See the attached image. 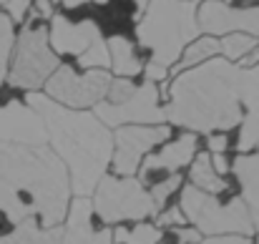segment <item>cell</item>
Masks as SVG:
<instances>
[{
    "label": "cell",
    "mask_w": 259,
    "mask_h": 244,
    "mask_svg": "<svg viewBox=\"0 0 259 244\" xmlns=\"http://www.w3.org/2000/svg\"><path fill=\"white\" fill-rule=\"evenodd\" d=\"M68 204V171L48 144H0V214L10 224L35 219L40 227H58Z\"/></svg>",
    "instance_id": "1"
},
{
    "label": "cell",
    "mask_w": 259,
    "mask_h": 244,
    "mask_svg": "<svg viewBox=\"0 0 259 244\" xmlns=\"http://www.w3.org/2000/svg\"><path fill=\"white\" fill-rule=\"evenodd\" d=\"M25 103L43 118L51 151L68 171L71 194L91 196L98 181L106 176V169L113 156L111 129L103 126L96 113L66 108L38 91L28 93Z\"/></svg>",
    "instance_id": "2"
},
{
    "label": "cell",
    "mask_w": 259,
    "mask_h": 244,
    "mask_svg": "<svg viewBox=\"0 0 259 244\" xmlns=\"http://www.w3.org/2000/svg\"><path fill=\"white\" fill-rule=\"evenodd\" d=\"M164 113L174 126L194 134L234 129L242 124L239 66L227 58H209L201 66L181 71L169 88Z\"/></svg>",
    "instance_id": "3"
},
{
    "label": "cell",
    "mask_w": 259,
    "mask_h": 244,
    "mask_svg": "<svg viewBox=\"0 0 259 244\" xmlns=\"http://www.w3.org/2000/svg\"><path fill=\"white\" fill-rule=\"evenodd\" d=\"M196 5L191 0H149L139 15L136 38L144 48L151 51V61L169 68L184 48L196 40Z\"/></svg>",
    "instance_id": "4"
},
{
    "label": "cell",
    "mask_w": 259,
    "mask_h": 244,
    "mask_svg": "<svg viewBox=\"0 0 259 244\" xmlns=\"http://www.w3.org/2000/svg\"><path fill=\"white\" fill-rule=\"evenodd\" d=\"M181 214L189 224L196 227L199 234L222 237V234H242L249 237L254 232L249 212L242 199H232L229 204H222L214 194H206L196 186H184L181 191Z\"/></svg>",
    "instance_id": "5"
},
{
    "label": "cell",
    "mask_w": 259,
    "mask_h": 244,
    "mask_svg": "<svg viewBox=\"0 0 259 244\" xmlns=\"http://www.w3.org/2000/svg\"><path fill=\"white\" fill-rule=\"evenodd\" d=\"M91 207L103 224H118L126 219L141 222L159 214L141 179L136 176H113L106 174L91 194Z\"/></svg>",
    "instance_id": "6"
},
{
    "label": "cell",
    "mask_w": 259,
    "mask_h": 244,
    "mask_svg": "<svg viewBox=\"0 0 259 244\" xmlns=\"http://www.w3.org/2000/svg\"><path fill=\"white\" fill-rule=\"evenodd\" d=\"M58 58L48 46V30L43 25H28L13 43V63L8 66V81L20 91H38L58 68Z\"/></svg>",
    "instance_id": "7"
},
{
    "label": "cell",
    "mask_w": 259,
    "mask_h": 244,
    "mask_svg": "<svg viewBox=\"0 0 259 244\" xmlns=\"http://www.w3.org/2000/svg\"><path fill=\"white\" fill-rule=\"evenodd\" d=\"M111 76L108 71H86L76 73L71 66H58L46 81V96L66 108H91L101 103L108 93Z\"/></svg>",
    "instance_id": "8"
},
{
    "label": "cell",
    "mask_w": 259,
    "mask_h": 244,
    "mask_svg": "<svg viewBox=\"0 0 259 244\" xmlns=\"http://www.w3.org/2000/svg\"><path fill=\"white\" fill-rule=\"evenodd\" d=\"M93 108H96V118L108 129H118V126H128V124H134V126H161L166 121V113L159 106V88L151 81L136 86L134 93L121 103L101 101Z\"/></svg>",
    "instance_id": "9"
},
{
    "label": "cell",
    "mask_w": 259,
    "mask_h": 244,
    "mask_svg": "<svg viewBox=\"0 0 259 244\" xmlns=\"http://www.w3.org/2000/svg\"><path fill=\"white\" fill-rule=\"evenodd\" d=\"M169 126H118L113 131V171L116 176H136L144 156L169 139Z\"/></svg>",
    "instance_id": "10"
},
{
    "label": "cell",
    "mask_w": 259,
    "mask_h": 244,
    "mask_svg": "<svg viewBox=\"0 0 259 244\" xmlns=\"http://www.w3.org/2000/svg\"><path fill=\"white\" fill-rule=\"evenodd\" d=\"M196 25L209 35L247 33L259 38V8H229L222 0H206L196 10Z\"/></svg>",
    "instance_id": "11"
},
{
    "label": "cell",
    "mask_w": 259,
    "mask_h": 244,
    "mask_svg": "<svg viewBox=\"0 0 259 244\" xmlns=\"http://www.w3.org/2000/svg\"><path fill=\"white\" fill-rule=\"evenodd\" d=\"M0 144H23V146H46L48 134L43 118L20 101H8L0 106Z\"/></svg>",
    "instance_id": "12"
},
{
    "label": "cell",
    "mask_w": 259,
    "mask_h": 244,
    "mask_svg": "<svg viewBox=\"0 0 259 244\" xmlns=\"http://www.w3.org/2000/svg\"><path fill=\"white\" fill-rule=\"evenodd\" d=\"M239 103L247 108V113H242L237 149L249 154L259 149V63L252 68H239Z\"/></svg>",
    "instance_id": "13"
},
{
    "label": "cell",
    "mask_w": 259,
    "mask_h": 244,
    "mask_svg": "<svg viewBox=\"0 0 259 244\" xmlns=\"http://www.w3.org/2000/svg\"><path fill=\"white\" fill-rule=\"evenodd\" d=\"M101 38V30L93 20L71 23L66 15H51V30H48V46H53L61 56H81Z\"/></svg>",
    "instance_id": "14"
},
{
    "label": "cell",
    "mask_w": 259,
    "mask_h": 244,
    "mask_svg": "<svg viewBox=\"0 0 259 244\" xmlns=\"http://www.w3.org/2000/svg\"><path fill=\"white\" fill-rule=\"evenodd\" d=\"M91 199L88 196H76L73 204H68L66 212V229L61 244H113V232L111 229H93L91 227Z\"/></svg>",
    "instance_id": "15"
},
{
    "label": "cell",
    "mask_w": 259,
    "mask_h": 244,
    "mask_svg": "<svg viewBox=\"0 0 259 244\" xmlns=\"http://www.w3.org/2000/svg\"><path fill=\"white\" fill-rule=\"evenodd\" d=\"M196 156V136L194 134H184L179 136L176 141L166 144L159 154H151V156H144V161L139 166V179H151L154 174L159 171H166V174H176L181 166L191 161Z\"/></svg>",
    "instance_id": "16"
},
{
    "label": "cell",
    "mask_w": 259,
    "mask_h": 244,
    "mask_svg": "<svg viewBox=\"0 0 259 244\" xmlns=\"http://www.w3.org/2000/svg\"><path fill=\"white\" fill-rule=\"evenodd\" d=\"M234 174L242 186V201L249 212L252 227L259 232V151L242 154L234 161Z\"/></svg>",
    "instance_id": "17"
},
{
    "label": "cell",
    "mask_w": 259,
    "mask_h": 244,
    "mask_svg": "<svg viewBox=\"0 0 259 244\" xmlns=\"http://www.w3.org/2000/svg\"><path fill=\"white\" fill-rule=\"evenodd\" d=\"M61 227H40L35 219L18 222L13 232L0 234V244H61Z\"/></svg>",
    "instance_id": "18"
},
{
    "label": "cell",
    "mask_w": 259,
    "mask_h": 244,
    "mask_svg": "<svg viewBox=\"0 0 259 244\" xmlns=\"http://www.w3.org/2000/svg\"><path fill=\"white\" fill-rule=\"evenodd\" d=\"M106 48H108V58H111L113 73H118L121 78H134V76H139L144 71V66H141V61H139V56H136V51H134L128 38L111 35Z\"/></svg>",
    "instance_id": "19"
},
{
    "label": "cell",
    "mask_w": 259,
    "mask_h": 244,
    "mask_svg": "<svg viewBox=\"0 0 259 244\" xmlns=\"http://www.w3.org/2000/svg\"><path fill=\"white\" fill-rule=\"evenodd\" d=\"M189 179H191V186H196L206 194H214V196L227 189V181L211 169L209 154H196V159L191 164V171H189Z\"/></svg>",
    "instance_id": "20"
},
{
    "label": "cell",
    "mask_w": 259,
    "mask_h": 244,
    "mask_svg": "<svg viewBox=\"0 0 259 244\" xmlns=\"http://www.w3.org/2000/svg\"><path fill=\"white\" fill-rule=\"evenodd\" d=\"M219 53V40L214 38V35H206V38H196V40H191L186 48H184V53H181V58L176 61V71L181 73V71H186V68H194V66H201L204 61H209V58H214Z\"/></svg>",
    "instance_id": "21"
},
{
    "label": "cell",
    "mask_w": 259,
    "mask_h": 244,
    "mask_svg": "<svg viewBox=\"0 0 259 244\" xmlns=\"http://www.w3.org/2000/svg\"><path fill=\"white\" fill-rule=\"evenodd\" d=\"M161 237H164L161 227L146 224V222H139L134 229H116L113 232V242L118 244H159Z\"/></svg>",
    "instance_id": "22"
},
{
    "label": "cell",
    "mask_w": 259,
    "mask_h": 244,
    "mask_svg": "<svg viewBox=\"0 0 259 244\" xmlns=\"http://www.w3.org/2000/svg\"><path fill=\"white\" fill-rule=\"evenodd\" d=\"M259 46V38L247 33H229L224 40H219V53H224L227 61H242L247 53H252Z\"/></svg>",
    "instance_id": "23"
},
{
    "label": "cell",
    "mask_w": 259,
    "mask_h": 244,
    "mask_svg": "<svg viewBox=\"0 0 259 244\" xmlns=\"http://www.w3.org/2000/svg\"><path fill=\"white\" fill-rule=\"evenodd\" d=\"M13 20L0 13V86L8 78V66H10V53H13Z\"/></svg>",
    "instance_id": "24"
},
{
    "label": "cell",
    "mask_w": 259,
    "mask_h": 244,
    "mask_svg": "<svg viewBox=\"0 0 259 244\" xmlns=\"http://www.w3.org/2000/svg\"><path fill=\"white\" fill-rule=\"evenodd\" d=\"M78 63L86 68V71H103L111 66V58H108V48H106V40L98 38L91 48H86L81 56H78Z\"/></svg>",
    "instance_id": "25"
},
{
    "label": "cell",
    "mask_w": 259,
    "mask_h": 244,
    "mask_svg": "<svg viewBox=\"0 0 259 244\" xmlns=\"http://www.w3.org/2000/svg\"><path fill=\"white\" fill-rule=\"evenodd\" d=\"M179 186H181V176H179V174H169L166 179L154 181V186H151V191H149V196H151L154 207H156V209H161V207L166 204V199L171 196Z\"/></svg>",
    "instance_id": "26"
},
{
    "label": "cell",
    "mask_w": 259,
    "mask_h": 244,
    "mask_svg": "<svg viewBox=\"0 0 259 244\" xmlns=\"http://www.w3.org/2000/svg\"><path fill=\"white\" fill-rule=\"evenodd\" d=\"M134 88H136V86L128 81V78H111L106 101H108V103H121V101H126V98L134 93Z\"/></svg>",
    "instance_id": "27"
},
{
    "label": "cell",
    "mask_w": 259,
    "mask_h": 244,
    "mask_svg": "<svg viewBox=\"0 0 259 244\" xmlns=\"http://www.w3.org/2000/svg\"><path fill=\"white\" fill-rule=\"evenodd\" d=\"M0 5L5 8V15L13 20V23H20L30 8V0H0Z\"/></svg>",
    "instance_id": "28"
},
{
    "label": "cell",
    "mask_w": 259,
    "mask_h": 244,
    "mask_svg": "<svg viewBox=\"0 0 259 244\" xmlns=\"http://www.w3.org/2000/svg\"><path fill=\"white\" fill-rule=\"evenodd\" d=\"M184 224H186V217L181 214L179 207L161 212V214H159V222H156V227H184Z\"/></svg>",
    "instance_id": "29"
},
{
    "label": "cell",
    "mask_w": 259,
    "mask_h": 244,
    "mask_svg": "<svg viewBox=\"0 0 259 244\" xmlns=\"http://www.w3.org/2000/svg\"><path fill=\"white\" fill-rule=\"evenodd\" d=\"M194 244H252L249 237L242 234H222V237H209V239H199Z\"/></svg>",
    "instance_id": "30"
},
{
    "label": "cell",
    "mask_w": 259,
    "mask_h": 244,
    "mask_svg": "<svg viewBox=\"0 0 259 244\" xmlns=\"http://www.w3.org/2000/svg\"><path fill=\"white\" fill-rule=\"evenodd\" d=\"M144 73H146V81L156 83V81H164V78H166L169 68H164V66H159V63L149 61V63H146V68H144Z\"/></svg>",
    "instance_id": "31"
},
{
    "label": "cell",
    "mask_w": 259,
    "mask_h": 244,
    "mask_svg": "<svg viewBox=\"0 0 259 244\" xmlns=\"http://www.w3.org/2000/svg\"><path fill=\"white\" fill-rule=\"evenodd\" d=\"M227 146H229L227 136H222V134H211V136H209V151H214V154H224Z\"/></svg>",
    "instance_id": "32"
},
{
    "label": "cell",
    "mask_w": 259,
    "mask_h": 244,
    "mask_svg": "<svg viewBox=\"0 0 259 244\" xmlns=\"http://www.w3.org/2000/svg\"><path fill=\"white\" fill-rule=\"evenodd\" d=\"M211 159V169L219 174V176H224L227 171H229V164H227V156L224 154H214V156H209Z\"/></svg>",
    "instance_id": "33"
},
{
    "label": "cell",
    "mask_w": 259,
    "mask_h": 244,
    "mask_svg": "<svg viewBox=\"0 0 259 244\" xmlns=\"http://www.w3.org/2000/svg\"><path fill=\"white\" fill-rule=\"evenodd\" d=\"M58 0H35V8H38V15L40 18H51L53 15V5Z\"/></svg>",
    "instance_id": "34"
},
{
    "label": "cell",
    "mask_w": 259,
    "mask_h": 244,
    "mask_svg": "<svg viewBox=\"0 0 259 244\" xmlns=\"http://www.w3.org/2000/svg\"><path fill=\"white\" fill-rule=\"evenodd\" d=\"M179 242H184V244L199 242V232L196 229H179Z\"/></svg>",
    "instance_id": "35"
},
{
    "label": "cell",
    "mask_w": 259,
    "mask_h": 244,
    "mask_svg": "<svg viewBox=\"0 0 259 244\" xmlns=\"http://www.w3.org/2000/svg\"><path fill=\"white\" fill-rule=\"evenodd\" d=\"M88 0H63V5L68 8V10H73V8H81V5H86Z\"/></svg>",
    "instance_id": "36"
},
{
    "label": "cell",
    "mask_w": 259,
    "mask_h": 244,
    "mask_svg": "<svg viewBox=\"0 0 259 244\" xmlns=\"http://www.w3.org/2000/svg\"><path fill=\"white\" fill-rule=\"evenodd\" d=\"M134 3H136V8H139V13H144V8H146V3H149V0H134Z\"/></svg>",
    "instance_id": "37"
},
{
    "label": "cell",
    "mask_w": 259,
    "mask_h": 244,
    "mask_svg": "<svg viewBox=\"0 0 259 244\" xmlns=\"http://www.w3.org/2000/svg\"><path fill=\"white\" fill-rule=\"evenodd\" d=\"M96 3H106V0H96Z\"/></svg>",
    "instance_id": "38"
}]
</instances>
